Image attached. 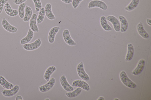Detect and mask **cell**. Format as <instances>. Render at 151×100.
Here are the masks:
<instances>
[{
    "mask_svg": "<svg viewBox=\"0 0 151 100\" xmlns=\"http://www.w3.org/2000/svg\"><path fill=\"white\" fill-rule=\"evenodd\" d=\"M119 76L121 82L126 87L131 88H134L136 87V84L129 78L124 70H122L120 72Z\"/></svg>",
    "mask_w": 151,
    "mask_h": 100,
    "instance_id": "cell-1",
    "label": "cell"
},
{
    "mask_svg": "<svg viewBox=\"0 0 151 100\" xmlns=\"http://www.w3.org/2000/svg\"><path fill=\"white\" fill-rule=\"evenodd\" d=\"M89 9L98 7L103 10L107 9L108 6L105 2L100 0H93L88 3V6Z\"/></svg>",
    "mask_w": 151,
    "mask_h": 100,
    "instance_id": "cell-2",
    "label": "cell"
},
{
    "mask_svg": "<svg viewBox=\"0 0 151 100\" xmlns=\"http://www.w3.org/2000/svg\"><path fill=\"white\" fill-rule=\"evenodd\" d=\"M76 69L78 74L81 79L86 81L90 80L89 76L85 70L83 62H81L78 64Z\"/></svg>",
    "mask_w": 151,
    "mask_h": 100,
    "instance_id": "cell-3",
    "label": "cell"
},
{
    "mask_svg": "<svg viewBox=\"0 0 151 100\" xmlns=\"http://www.w3.org/2000/svg\"><path fill=\"white\" fill-rule=\"evenodd\" d=\"M42 42L40 38H38L34 42L23 45V48L27 51H32L38 49L41 45Z\"/></svg>",
    "mask_w": 151,
    "mask_h": 100,
    "instance_id": "cell-4",
    "label": "cell"
},
{
    "mask_svg": "<svg viewBox=\"0 0 151 100\" xmlns=\"http://www.w3.org/2000/svg\"><path fill=\"white\" fill-rule=\"evenodd\" d=\"M55 82V78H52L50 79L46 84L39 87L38 89L41 92L44 93L47 92L53 87Z\"/></svg>",
    "mask_w": 151,
    "mask_h": 100,
    "instance_id": "cell-5",
    "label": "cell"
},
{
    "mask_svg": "<svg viewBox=\"0 0 151 100\" xmlns=\"http://www.w3.org/2000/svg\"><path fill=\"white\" fill-rule=\"evenodd\" d=\"M106 19L112 24L115 30L117 32L120 31V24L118 19L115 16L110 15L107 16Z\"/></svg>",
    "mask_w": 151,
    "mask_h": 100,
    "instance_id": "cell-6",
    "label": "cell"
},
{
    "mask_svg": "<svg viewBox=\"0 0 151 100\" xmlns=\"http://www.w3.org/2000/svg\"><path fill=\"white\" fill-rule=\"evenodd\" d=\"M19 86L16 85L10 89L2 90L1 92L4 96L6 97H10L16 94L19 91Z\"/></svg>",
    "mask_w": 151,
    "mask_h": 100,
    "instance_id": "cell-7",
    "label": "cell"
},
{
    "mask_svg": "<svg viewBox=\"0 0 151 100\" xmlns=\"http://www.w3.org/2000/svg\"><path fill=\"white\" fill-rule=\"evenodd\" d=\"M63 36L65 42L70 46H75L76 43L71 37L69 30L67 29L64 30L63 33Z\"/></svg>",
    "mask_w": 151,
    "mask_h": 100,
    "instance_id": "cell-8",
    "label": "cell"
},
{
    "mask_svg": "<svg viewBox=\"0 0 151 100\" xmlns=\"http://www.w3.org/2000/svg\"><path fill=\"white\" fill-rule=\"evenodd\" d=\"M1 24L4 28L9 32L15 33L18 31L17 28L11 25L5 18H4L2 19Z\"/></svg>",
    "mask_w": 151,
    "mask_h": 100,
    "instance_id": "cell-9",
    "label": "cell"
},
{
    "mask_svg": "<svg viewBox=\"0 0 151 100\" xmlns=\"http://www.w3.org/2000/svg\"><path fill=\"white\" fill-rule=\"evenodd\" d=\"M72 85L73 87H79L87 91L90 89V86L85 81L81 80H77L74 81Z\"/></svg>",
    "mask_w": 151,
    "mask_h": 100,
    "instance_id": "cell-10",
    "label": "cell"
},
{
    "mask_svg": "<svg viewBox=\"0 0 151 100\" xmlns=\"http://www.w3.org/2000/svg\"><path fill=\"white\" fill-rule=\"evenodd\" d=\"M145 61L142 59L138 61L135 68L132 71V73L134 75H137L140 74L143 70L145 65Z\"/></svg>",
    "mask_w": 151,
    "mask_h": 100,
    "instance_id": "cell-11",
    "label": "cell"
},
{
    "mask_svg": "<svg viewBox=\"0 0 151 100\" xmlns=\"http://www.w3.org/2000/svg\"><path fill=\"white\" fill-rule=\"evenodd\" d=\"M60 82L62 87L66 91L70 92L73 90V88L68 83L66 77L64 75L60 77Z\"/></svg>",
    "mask_w": 151,
    "mask_h": 100,
    "instance_id": "cell-12",
    "label": "cell"
},
{
    "mask_svg": "<svg viewBox=\"0 0 151 100\" xmlns=\"http://www.w3.org/2000/svg\"><path fill=\"white\" fill-rule=\"evenodd\" d=\"M60 29V27L56 26L53 27L50 30L48 36V41L50 43H54L55 36Z\"/></svg>",
    "mask_w": 151,
    "mask_h": 100,
    "instance_id": "cell-13",
    "label": "cell"
},
{
    "mask_svg": "<svg viewBox=\"0 0 151 100\" xmlns=\"http://www.w3.org/2000/svg\"><path fill=\"white\" fill-rule=\"evenodd\" d=\"M37 15L36 14H33L29 20V26L31 29L34 32H38L39 30L37 25Z\"/></svg>",
    "mask_w": 151,
    "mask_h": 100,
    "instance_id": "cell-14",
    "label": "cell"
},
{
    "mask_svg": "<svg viewBox=\"0 0 151 100\" xmlns=\"http://www.w3.org/2000/svg\"><path fill=\"white\" fill-rule=\"evenodd\" d=\"M137 30L139 35L143 38L147 39L149 38V35L144 29L143 23L141 22H140L137 24Z\"/></svg>",
    "mask_w": 151,
    "mask_h": 100,
    "instance_id": "cell-15",
    "label": "cell"
},
{
    "mask_svg": "<svg viewBox=\"0 0 151 100\" xmlns=\"http://www.w3.org/2000/svg\"><path fill=\"white\" fill-rule=\"evenodd\" d=\"M4 10L6 14L11 17L15 16L18 14V10L12 9L10 4L8 2L5 4Z\"/></svg>",
    "mask_w": 151,
    "mask_h": 100,
    "instance_id": "cell-16",
    "label": "cell"
},
{
    "mask_svg": "<svg viewBox=\"0 0 151 100\" xmlns=\"http://www.w3.org/2000/svg\"><path fill=\"white\" fill-rule=\"evenodd\" d=\"M134 53V49L132 44L130 43L127 45V52L125 57L126 61H131L133 57Z\"/></svg>",
    "mask_w": 151,
    "mask_h": 100,
    "instance_id": "cell-17",
    "label": "cell"
},
{
    "mask_svg": "<svg viewBox=\"0 0 151 100\" xmlns=\"http://www.w3.org/2000/svg\"><path fill=\"white\" fill-rule=\"evenodd\" d=\"M45 14L49 19L51 20L55 19V17L52 11V6L50 4L47 3L45 6Z\"/></svg>",
    "mask_w": 151,
    "mask_h": 100,
    "instance_id": "cell-18",
    "label": "cell"
},
{
    "mask_svg": "<svg viewBox=\"0 0 151 100\" xmlns=\"http://www.w3.org/2000/svg\"><path fill=\"white\" fill-rule=\"evenodd\" d=\"M121 23L120 31L122 33H124L127 30L128 27V23L126 18L124 16L119 15V16Z\"/></svg>",
    "mask_w": 151,
    "mask_h": 100,
    "instance_id": "cell-19",
    "label": "cell"
},
{
    "mask_svg": "<svg viewBox=\"0 0 151 100\" xmlns=\"http://www.w3.org/2000/svg\"><path fill=\"white\" fill-rule=\"evenodd\" d=\"M34 35V32L29 29L27 35L21 39L20 43L21 45H23L30 42L33 38Z\"/></svg>",
    "mask_w": 151,
    "mask_h": 100,
    "instance_id": "cell-20",
    "label": "cell"
},
{
    "mask_svg": "<svg viewBox=\"0 0 151 100\" xmlns=\"http://www.w3.org/2000/svg\"><path fill=\"white\" fill-rule=\"evenodd\" d=\"M56 70V67L54 66H51L48 67L45 71L44 75V78L47 81H48L52 74Z\"/></svg>",
    "mask_w": 151,
    "mask_h": 100,
    "instance_id": "cell-21",
    "label": "cell"
},
{
    "mask_svg": "<svg viewBox=\"0 0 151 100\" xmlns=\"http://www.w3.org/2000/svg\"><path fill=\"white\" fill-rule=\"evenodd\" d=\"M0 84L4 88L7 89H10L14 86L13 84L9 82L2 76H0Z\"/></svg>",
    "mask_w": 151,
    "mask_h": 100,
    "instance_id": "cell-22",
    "label": "cell"
},
{
    "mask_svg": "<svg viewBox=\"0 0 151 100\" xmlns=\"http://www.w3.org/2000/svg\"><path fill=\"white\" fill-rule=\"evenodd\" d=\"M101 25L103 29L106 31H110L112 30L111 26L108 24L105 16H101L100 19Z\"/></svg>",
    "mask_w": 151,
    "mask_h": 100,
    "instance_id": "cell-23",
    "label": "cell"
},
{
    "mask_svg": "<svg viewBox=\"0 0 151 100\" xmlns=\"http://www.w3.org/2000/svg\"><path fill=\"white\" fill-rule=\"evenodd\" d=\"M32 15V11L31 8L28 6H26L25 9V14L23 18V21L27 22L29 21Z\"/></svg>",
    "mask_w": 151,
    "mask_h": 100,
    "instance_id": "cell-24",
    "label": "cell"
},
{
    "mask_svg": "<svg viewBox=\"0 0 151 100\" xmlns=\"http://www.w3.org/2000/svg\"><path fill=\"white\" fill-rule=\"evenodd\" d=\"M139 0H131L129 4L125 8V10L130 11L135 9L138 5Z\"/></svg>",
    "mask_w": 151,
    "mask_h": 100,
    "instance_id": "cell-25",
    "label": "cell"
},
{
    "mask_svg": "<svg viewBox=\"0 0 151 100\" xmlns=\"http://www.w3.org/2000/svg\"><path fill=\"white\" fill-rule=\"evenodd\" d=\"M82 91V89L78 87L74 90L65 93V95L68 98H73L78 95Z\"/></svg>",
    "mask_w": 151,
    "mask_h": 100,
    "instance_id": "cell-26",
    "label": "cell"
},
{
    "mask_svg": "<svg viewBox=\"0 0 151 100\" xmlns=\"http://www.w3.org/2000/svg\"><path fill=\"white\" fill-rule=\"evenodd\" d=\"M45 15V8L42 7L39 11V14L37 18V21L38 23H41L43 22Z\"/></svg>",
    "mask_w": 151,
    "mask_h": 100,
    "instance_id": "cell-27",
    "label": "cell"
},
{
    "mask_svg": "<svg viewBox=\"0 0 151 100\" xmlns=\"http://www.w3.org/2000/svg\"><path fill=\"white\" fill-rule=\"evenodd\" d=\"M26 6V3L25 2L19 5L18 8V13L19 17L23 18L24 16V10Z\"/></svg>",
    "mask_w": 151,
    "mask_h": 100,
    "instance_id": "cell-28",
    "label": "cell"
},
{
    "mask_svg": "<svg viewBox=\"0 0 151 100\" xmlns=\"http://www.w3.org/2000/svg\"><path fill=\"white\" fill-rule=\"evenodd\" d=\"M35 5V11L36 12L40 11L42 8V4L40 0H32Z\"/></svg>",
    "mask_w": 151,
    "mask_h": 100,
    "instance_id": "cell-29",
    "label": "cell"
},
{
    "mask_svg": "<svg viewBox=\"0 0 151 100\" xmlns=\"http://www.w3.org/2000/svg\"><path fill=\"white\" fill-rule=\"evenodd\" d=\"M83 0H72V5L73 8L76 9L80 3Z\"/></svg>",
    "mask_w": 151,
    "mask_h": 100,
    "instance_id": "cell-30",
    "label": "cell"
},
{
    "mask_svg": "<svg viewBox=\"0 0 151 100\" xmlns=\"http://www.w3.org/2000/svg\"><path fill=\"white\" fill-rule=\"evenodd\" d=\"M8 0H0V14L1 13L4 7Z\"/></svg>",
    "mask_w": 151,
    "mask_h": 100,
    "instance_id": "cell-31",
    "label": "cell"
},
{
    "mask_svg": "<svg viewBox=\"0 0 151 100\" xmlns=\"http://www.w3.org/2000/svg\"><path fill=\"white\" fill-rule=\"evenodd\" d=\"M27 0H13V3L17 5L20 4L25 2Z\"/></svg>",
    "mask_w": 151,
    "mask_h": 100,
    "instance_id": "cell-32",
    "label": "cell"
},
{
    "mask_svg": "<svg viewBox=\"0 0 151 100\" xmlns=\"http://www.w3.org/2000/svg\"><path fill=\"white\" fill-rule=\"evenodd\" d=\"M63 2L67 4H69L72 2V0H61Z\"/></svg>",
    "mask_w": 151,
    "mask_h": 100,
    "instance_id": "cell-33",
    "label": "cell"
},
{
    "mask_svg": "<svg viewBox=\"0 0 151 100\" xmlns=\"http://www.w3.org/2000/svg\"><path fill=\"white\" fill-rule=\"evenodd\" d=\"M16 100H23V98L22 97V96L20 95H17L16 98L15 99Z\"/></svg>",
    "mask_w": 151,
    "mask_h": 100,
    "instance_id": "cell-34",
    "label": "cell"
},
{
    "mask_svg": "<svg viewBox=\"0 0 151 100\" xmlns=\"http://www.w3.org/2000/svg\"><path fill=\"white\" fill-rule=\"evenodd\" d=\"M146 21L147 24L150 26H151V19L147 18L146 20Z\"/></svg>",
    "mask_w": 151,
    "mask_h": 100,
    "instance_id": "cell-35",
    "label": "cell"
},
{
    "mask_svg": "<svg viewBox=\"0 0 151 100\" xmlns=\"http://www.w3.org/2000/svg\"><path fill=\"white\" fill-rule=\"evenodd\" d=\"M105 100L104 98L102 96H100L98 99H97V100Z\"/></svg>",
    "mask_w": 151,
    "mask_h": 100,
    "instance_id": "cell-36",
    "label": "cell"
},
{
    "mask_svg": "<svg viewBox=\"0 0 151 100\" xmlns=\"http://www.w3.org/2000/svg\"><path fill=\"white\" fill-rule=\"evenodd\" d=\"M114 100H119V99H118L117 98H115L114 99Z\"/></svg>",
    "mask_w": 151,
    "mask_h": 100,
    "instance_id": "cell-37",
    "label": "cell"
},
{
    "mask_svg": "<svg viewBox=\"0 0 151 100\" xmlns=\"http://www.w3.org/2000/svg\"><path fill=\"white\" fill-rule=\"evenodd\" d=\"M45 100H50V99H48V98H47V99H45Z\"/></svg>",
    "mask_w": 151,
    "mask_h": 100,
    "instance_id": "cell-38",
    "label": "cell"
}]
</instances>
